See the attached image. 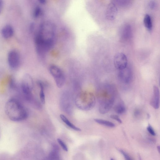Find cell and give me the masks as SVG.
Here are the masks:
<instances>
[{"label":"cell","mask_w":160,"mask_h":160,"mask_svg":"<svg viewBox=\"0 0 160 160\" xmlns=\"http://www.w3.org/2000/svg\"><path fill=\"white\" fill-rule=\"evenodd\" d=\"M5 110L8 117L14 121H22L28 117V113L25 108L15 98H11L7 102Z\"/></svg>","instance_id":"obj_1"},{"label":"cell","mask_w":160,"mask_h":160,"mask_svg":"<svg viewBox=\"0 0 160 160\" xmlns=\"http://www.w3.org/2000/svg\"><path fill=\"white\" fill-rule=\"evenodd\" d=\"M95 98L91 93L84 94L76 98L75 104L80 109L85 111L91 109L95 106Z\"/></svg>","instance_id":"obj_2"},{"label":"cell","mask_w":160,"mask_h":160,"mask_svg":"<svg viewBox=\"0 0 160 160\" xmlns=\"http://www.w3.org/2000/svg\"><path fill=\"white\" fill-rule=\"evenodd\" d=\"M49 71L57 86L59 88H62L65 82V76L62 70L58 67L52 65L50 66Z\"/></svg>","instance_id":"obj_3"},{"label":"cell","mask_w":160,"mask_h":160,"mask_svg":"<svg viewBox=\"0 0 160 160\" xmlns=\"http://www.w3.org/2000/svg\"><path fill=\"white\" fill-rule=\"evenodd\" d=\"M33 86V81L31 76L26 74L23 76L21 82V88L25 97L30 100L32 98V91Z\"/></svg>","instance_id":"obj_4"},{"label":"cell","mask_w":160,"mask_h":160,"mask_svg":"<svg viewBox=\"0 0 160 160\" xmlns=\"http://www.w3.org/2000/svg\"><path fill=\"white\" fill-rule=\"evenodd\" d=\"M114 64L116 68L119 71L125 68L128 66L126 55L122 52L117 54L114 57Z\"/></svg>","instance_id":"obj_5"},{"label":"cell","mask_w":160,"mask_h":160,"mask_svg":"<svg viewBox=\"0 0 160 160\" xmlns=\"http://www.w3.org/2000/svg\"><path fill=\"white\" fill-rule=\"evenodd\" d=\"M8 62L9 67L12 69H16L19 66L20 57L18 53L15 50H12L8 55Z\"/></svg>","instance_id":"obj_6"},{"label":"cell","mask_w":160,"mask_h":160,"mask_svg":"<svg viewBox=\"0 0 160 160\" xmlns=\"http://www.w3.org/2000/svg\"><path fill=\"white\" fill-rule=\"evenodd\" d=\"M60 102L61 107L66 113L69 114L72 112V102L69 96L63 95Z\"/></svg>","instance_id":"obj_7"},{"label":"cell","mask_w":160,"mask_h":160,"mask_svg":"<svg viewBox=\"0 0 160 160\" xmlns=\"http://www.w3.org/2000/svg\"><path fill=\"white\" fill-rule=\"evenodd\" d=\"M118 13L117 6L112 2L110 3L107 7L105 17L108 20L112 21L115 18Z\"/></svg>","instance_id":"obj_8"},{"label":"cell","mask_w":160,"mask_h":160,"mask_svg":"<svg viewBox=\"0 0 160 160\" xmlns=\"http://www.w3.org/2000/svg\"><path fill=\"white\" fill-rule=\"evenodd\" d=\"M119 71V77L120 80L124 83H129L132 77V72L129 67L128 66L125 68Z\"/></svg>","instance_id":"obj_9"},{"label":"cell","mask_w":160,"mask_h":160,"mask_svg":"<svg viewBox=\"0 0 160 160\" xmlns=\"http://www.w3.org/2000/svg\"><path fill=\"white\" fill-rule=\"evenodd\" d=\"M150 105L155 109L159 108L160 105V93L158 88L154 86L153 88V95L150 102Z\"/></svg>","instance_id":"obj_10"},{"label":"cell","mask_w":160,"mask_h":160,"mask_svg":"<svg viewBox=\"0 0 160 160\" xmlns=\"http://www.w3.org/2000/svg\"><path fill=\"white\" fill-rule=\"evenodd\" d=\"M132 34V28L128 24L124 25L122 27L121 32V36L122 39L127 40L130 38Z\"/></svg>","instance_id":"obj_11"},{"label":"cell","mask_w":160,"mask_h":160,"mask_svg":"<svg viewBox=\"0 0 160 160\" xmlns=\"http://www.w3.org/2000/svg\"><path fill=\"white\" fill-rule=\"evenodd\" d=\"M48 159L52 160L60 159L59 149L57 145H53L52 149L49 154Z\"/></svg>","instance_id":"obj_12"},{"label":"cell","mask_w":160,"mask_h":160,"mask_svg":"<svg viewBox=\"0 0 160 160\" xmlns=\"http://www.w3.org/2000/svg\"><path fill=\"white\" fill-rule=\"evenodd\" d=\"M14 33L12 27L10 25L5 26L2 29L1 34L5 38H8L12 36Z\"/></svg>","instance_id":"obj_13"},{"label":"cell","mask_w":160,"mask_h":160,"mask_svg":"<svg viewBox=\"0 0 160 160\" xmlns=\"http://www.w3.org/2000/svg\"><path fill=\"white\" fill-rule=\"evenodd\" d=\"M112 3L122 8H127L131 5L133 0H112Z\"/></svg>","instance_id":"obj_14"},{"label":"cell","mask_w":160,"mask_h":160,"mask_svg":"<svg viewBox=\"0 0 160 160\" xmlns=\"http://www.w3.org/2000/svg\"><path fill=\"white\" fill-rule=\"evenodd\" d=\"M114 109L115 111L118 114H122L124 113L126 111V108L123 101H120L116 104Z\"/></svg>","instance_id":"obj_15"},{"label":"cell","mask_w":160,"mask_h":160,"mask_svg":"<svg viewBox=\"0 0 160 160\" xmlns=\"http://www.w3.org/2000/svg\"><path fill=\"white\" fill-rule=\"evenodd\" d=\"M60 117L62 121L70 128L76 131H81L80 128L76 127L63 114H61Z\"/></svg>","instance_id":"obj_16"},{"label":"cell","mask_w":160,"mask_h":160,"mask_svg":"<svg viewBox=\"0 0 160 160\" xmlns=\"http://www.w3.org/2000/svg\"><path fill=\"white\" fill-rule=\"evenodd\" d=\"M143 24L144 26L149 31H151L152 29V22L150 16L146 14L143 18Z\"/></svg>","instance_id":"obj_17"},{"label":"cell","mask_w":160,"mask_h":160,"mask_svg":"<svg viewBox=\"0 0 160 160\" xmlns=\"http://www.w3.org/2000/svg\"><path fill=\"white\" fill-rule=\"evenodd\" d=\"M94 121L97 123L109 127H114L115 125L113 123L109 121L101 119H94Z\"/></svg>","instance_id":"obj_18"},{"label":"cell","mask_w":160,"mask_h":160,"mask_svg":"<svg viewBox=\"0 0 160 160\" xmlns=\"http://www.w3.org/2000/svg\"><path fill=\"white\" fill-rule=\"evenodd\" d=\"M38 84L40 88V101L42 104H44L45 102V99L44 86L43 83L41 82H39Z\"/></svg>","instance_id":"obj_19"},{"label":"cell","mask_w":160,"mask_h":160,"mask_svg":"<svg viewBox=\"0 0 160 160\" xmlns=\"http://www.w3.org/2000/svg\"><path fill=\"white\" fill-rule=\"evenodd\" d=\"M57 140L62 149L64 151L67 152L68 150V148L66 144L60 138H58Z\"/></svg>","instance_id":"obj_20"},{"label":"cell","mask_w":160,"mask_h":160,"mask_svg":"<svg viewBox=\"0 0 160 160\" xmlns=\"http://www.w3.org/2000/svg\"><path fill=\"white\" fill-rule=\"evenodd\" d=\"M119 151L123 155L125 159L127 160H132L133 159L125 152L122 149H119Z\"/></svg>","instance_id":"obj_21"},{"label":"cell","mask_w":160,"mask_h":160,"mask_svg":"<svg viewBox=\"0 0 160 160\" xmlns=\"http://www.w3.org/2000/svg\"><path fill=\"white\" fill-rule=\"evenodd\" d=\"M147 130L148 132L152 135L155 136L156 134V133L150 124H149L147 128Z\"/></svg>","instance_id":"obj_22"},{"label":"cell","mask_w":160,"mask_h":160,"mask_svg":"<svg viewBox=\"0 0 160 160\" xmlns=\"http://www.w3.org/2000/svg\"><path fill=\"white\" fill-rule=\"evenodd\" d=\"M110 118L116 120L120 123H122V121L121 120L117 115H111L110 116Z\"/></svg>","instance_id":"obj_23"},{"label":"cell","mask_w":160,"mask_h":160,"mask_svg":"<svg viewBox=\"0 0 160 160\" xmlns=\"http://www.w3.org/2000/svg\"><path fill=\"white\" fill-rule=\"evenodd\" d=\"M10 86L11 88H13L15 87V81L13 78H11L9 81Z\"/></svg>","instance_id":"obj_24"},{"label":"cell","mask_w":160,"mask_h":160,"mask_svg":"<svg viewBox=\"0 0 160 160\" xmlns=\"http://www.w3.org/2000/svg\"><path fill=\"white\" fill-rule=\"evenodd\" d=\"M134 115L135 117H137L140 114V110L138 108L135 109L133 112Z\"/></svg>","instance_id":"obj_25"},{"label":"cell","mask_w":160,"mask_h":160,"mask_svg":"<svg viewBox=\"0 0 160 160\" xmlns=\"http://www.w3.org/2000/svg\"><path fill=\"white\" fill-rule=\"evenodd\" d=\"M40 13V9L38 8H36L35 10L34 13V16L35 17H37L38 15Z\"/></svg>","instance_id":"obj_26"},{"label":"cell","mask_w":160,"mask_h":160,"mask_svg":"<svg viewBox=\"0 0 160 160\" xmlns=\"http://www.w3.org/2000/svg\"><path fill=\"white\" fill-rule=\"evenodd\" d=\"M149 7L151 9L154 8L155 6V2L153 1L151 2L149 4Z\"/></svg>","instance_id":"obj_27"},{"label":"cell","mask_w":160,"mask_h":160,"mask_svg":"<svg viewBox=\"0 0 160 160\" xmlns=\"http://www.w3.org/2000/svg\"><path fill=\"white\" fill-rule=\"evenodd\" d=\"M3 6V0H0V14L2 12Z\"/></svg>","instance_id":"obj_28"},{"label":"cell","mask_w":160,"mask_h":160,"mask_svg":"<svg viewBox=\"0 0 160 160\" xmlns=\"http://www.w3.org/2000/svg\"><path fill=\"white\" fill-rule=\"evenodd\" d=\"M38 1L42 4H44L46 2V0H38Z\"/></svg>","instance_id":"obj_29"},{"label":"cell","mask_w":160,"mask_h":160,"mask_svg":"<svg viewBox=\"0 0 160 160\" xmlns=\"http://www.w3.org/2000/svg\"><path fill=\"white\" fill-rule=\"evenodd\" d=\"M157 149L158 150V151L159 153H160V146H158L157 147Z\"/></svg>","instance_id":"obj_30"}]
</instances>
